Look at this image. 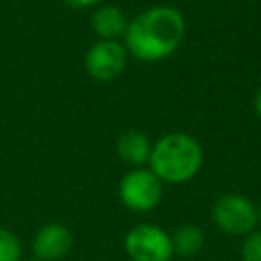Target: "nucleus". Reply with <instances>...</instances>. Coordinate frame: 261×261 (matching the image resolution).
I'll return each mask as SVG.
<instances>
[{"mask_svg": "<svg viewBox=\"0 0 261 261\" xmlns=\"http://www.w3.org/2000/svg\"><path fill=\"white\" fill-rule=\"evenodd\" d=\"M186 37L184 14L167 4L149 6L139 12L124 31V47L139 61H161L173 55Z\"/></svg>", "mask_w": 261, "mask_h": 261, "instance_id": "1", "label": "nucleus"}, {"mask_svg": "<svg viewBox=\"0 0 261 261\" xmlns=\"http://www.w3.org/2000/svg\"><path fill=\"white\" fill-rule=\"evenodd\" d=\"M147 165L163 184L181 186L200 173L204 165V149L196 137L173 130L153 143Z\"/></svg>", "mask_w": 261, "mask_h": 261, "instance_id": "2", "label": "nucleus"}, {"mask_svg": "<svg viewBox=\"0 0 261 261\" xmlns=\"http://www.w3.org/2000/svg\"><path fill=\"white\" fill-rule=\"evenodd\" d=\"M212 222L218 230L230 237H245L255 230L259 222V212L253 200L243 194H222L212 204Z\"/></svg>", "mask_w": 261, "mask_h": 261, "instance_id": "3", "label": "nucleus"}, {"mask_svg": "<svg viewBox=\"0 0 261 261\" xmlns=\"http://www.w3.org/2000/svg\"><path fill=\"white\" fill-rule=\"evenodd\" d=\"M118 198L133 212H149L163 198V181L149 167H133L118 184Z\"/></svg>", "mask_w": 261, "mask_h": 261, "instance_id": "4", "label": "nucleus"}, {"mask_svg": "<svg viewBox=\"0 0 261 261\" xmlns=\"http://www.w3.org/2000/svg\"><path fill=\"white\" fill-rule=\"evenodd\" d=\"M124 251L133 261H171V234L151 222L135 224L124 234Z\"/></svg>", "mask_w": 261, "mask_h": 261, "instance_id": "5", "label": "nucleus"}, {"mask_svg": "<svg viewBox=\"0 0 261 261\" xmlns=\"http://www.w3.org/2000/svg\"><path fill=\"white\" fill-rule=\"evenodd\" d=\"M126 59H128V51L124 43L100 39L86 51L84 67L92 80L112 82L124 71Z\"/></svg>", "mask_w": 261, "mask_h": 261, "instance_id": "6", "label": "nucleus"}, {"mask_svg": "<svg viewBox=\"0 0 261 261\" xmlns=\"http://www.w3.org/2000/svg\"><path fill=\"white\" fill-rule=\"evenodd\" d=\"M73 249V234L61 222L43 224L33 239V259L37 261H61Z\"/></svg>", "mask_w": 261, "mask_h": 261, "instance_id": "7", "label": "nucleus"}, {"mask_svg": "<svg viewBox=\"0 0 261 261\" xmlns=\"http://www.w3.org/2000/svg\"><path fill=\"white\" fill-rule=\"evenodd\" d=\"M126 27H128L126 14L114 4H102L92 14V29L98 35V39L118 41L120 37H124Z\"/></svg>", "mask_w": 261, "mask_h": 261, "instance_id": "8", "label": "nucleus"}, {"mask_svg": "<svg viewBox=\"0 0 261 261\" xmlns=\"http://www.w3.org/2000/svg\"><path fill=\"white\" fill-rule=\"evenodd\" d=\"M151 149H153V143L141 130H126L116 141L118 157L130 167H145L149 163Z\"/></svg>", "mask_w": 261, "mask_h": 261, "instance_id": "9", "label": "nucleus"}, {"mask_svg": "<svg viewBox=\"0 0 261 261\" xmlns=\"http://www.w3.org/2000/svg\"><path fill=\"white\" fill-rule=\"evenodd\" d=\"M204 230L198 224H179L171 234L173 255L179 257H194L204 247Z\"/></svg>", "mask_w": 261, "mask_h": 261, "instance_id": "10", "label": "nucleus"}, {"mask_svg": "<svg viewBox=\"0 0 261 261\" xmlns=\"http://www.w3.org/2000/svg\"><path fill=\"white\" fill-rule=\"evenodd\" d=\"M0 261H22L20 239L6 226H0Z\"/></svg>", "mask_w": 261, "mask_h": 261, "instance_id": "11", "label": "nucleus"}, {"mask_svg": "<svg viewBox=\"0 0 261 261\" xmlns=\"http://www.w3.org/2000/svg\"><path fill=\"white\" fill-rule=\"evenodd\" d=\"M241 259L243 261H261V230L255 228L243 237Z\"/></svg>", "mask_w": 261, "mask_h": 261, "instance_id": "12", "label": "nucleus"}, {"mask_svg": "<svg viewBox=\"0 0 261 261\" xmlns=\"http://www.w3.org/2000/svg\"><path fill=\"white\" fill-rule=\"evenodd\" d=\"M67 6L71 8H77V10H84V8H92L96 4H100V0H65Z\"/></svg>", "mask_w": 261, "mask_h": 261, "instance_id": "13", "label": "nucleus"}, {"mask_svg": "<svg viewBox=\"0 0 261 261\" xmlns=\"http://www.w3.org/2000/svg\"><path fill=\"white\" fill-rule=\"evenodd\" d=\"M253 108H255L257 116L261 118V88H259V90H257V94H255V100H253Z\"/></svg>", "mask_w": 261, "mask_h": 261, "instance_id": "14", "label": "nucleus"}, {"mask_svg": "<svg viewBox=\"0 0 261 261\" xmlns=\"http://www.w3.org/2000/svg\"><path fill=\"white\" fill-rule=\"evenodd\" d=\"M257 212H259V222H261V204L257 206Z\"/></svg>", "mask_w": 261, "mask_h": 261, "instance_id": "15", "label": "nucleus"}, {"mask_svg": "<svg viewBox=\"0 0 261 261\" xmlns=\"http://www.w3.org/2000/svg\"><path fill=\"white\" fill-rule=\"evenodd\" d=\"M27 261H37V259H27Z\"/></svg>", "mask_w": 261, "mask_h": 261, "instance_id": "16", "label": "nucleus"}]
</instances>
